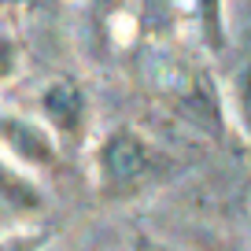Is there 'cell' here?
I'll use <instances>...</instances> for the list:
<instances>
[{"mask_svg":"<svg viewBox=\"0 0 251 251\" xmlns=\"http://www.w3.org/2000/svg\"><path fill=\"white\" fill-rule=\"evenodd\" d=\"M0 203L15 207V211H37L41 192L33 188V181H26L23 174H15L11 166L0 163Z\"/></svg>","mask_w":251,"mask_h":251,"instance_id":"5","label":"cell"},{"mask_svg":"<svg viewBox=\"0 0 251 251\" xmlns=\"http://www.w3.org/2000/svg\"><path fill=\"white\" fill-rule=\"evenodd\" d=\"M0 144L11 151L15 159L30 166H48L55 163V137L45 122L26 118L19 111H4L0 115Z\"/></svg>","mask_w":251,"mask_h":251,"instance_id":"3","label":"cell"},{"mask_svg":"<svg viewBox=\"0 0 251 251\" xmlns=\"http://www.w3.org/2000/svg\"><path fill=\"white\" fill-rule=\"evenodd\" d=\"M19 71H23V48H19L15 33L0 26V85L15 81Z\"/></svg>","mask_w":251,"mask_h":251,"instance_id":"7","label":"cell"},{"mask_svg":"<svg viewBox=\"0 0 251 251\" xmlns=\"http://www.w3.org/2000/svg\"><path fill=\"white\" fill-rule=\"evenodd\" d=\"M155 166V148L148 137L133 126H115L107 129L96 148V170L107 192H126V188L141 185Z\"/></svg>","mask_w":251,"mask_h":251,"instance_id":"1","label":"cell"},{"mask_svg":"<svg viewBox=\"0 0 251 251\" xmlns=\"http://www.w3.org/2000/svg\"><path fill=\"white\" fill-rule=\"evenodd\" d=\"M233 115L240 122V129L251 137V63H244L233 74Z\"/></svg>","mask_w":251,"mask_h":251,"instance_id":"6","label":"cell"},{"mask_svg":"<svg viewBox=\"0 0 251 251\" xmlns=\"http://www.w3.org/2000/svg\"><path fill=\"white\" fill-rule=\"evenodd\" d=\"M37 107H41V122L59 137H74L85 126L89 118V93L81 89V81L74 78H55L41 89L37 96Z\"/></svg>","mask_w":251,"mask_h":251,"instance_id":"2","label":"cell"},{"mask_svg":"<svg viewBox=\"0 0 251 251\" xmlns=\"http://www.w3.org/2000/svg\"><path fill=\"white\" fill-rule=\"evenodd\" d=\"M0 251H8V248H0Z\"/></svg>","mask_w":251,"mask_h":251,"instance_id":"8","label":"cell"},{"mask_svg":"<svg viewBox=\"0 0 251 251\" xmlns=\"http://www.w3.org/2000/svg\"><path fill=\"white\" fill-rule=\"evenodd\" d=\"M192 23L211 55H226L229 26H226V0H192Z\"/></svg>","mask_w":251,"mask_h":251,"instance_id":"4","label":"cell"}]
</instances>
